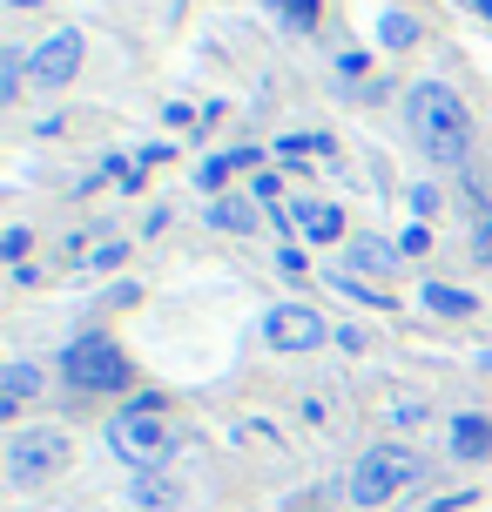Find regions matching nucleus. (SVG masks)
Wrapping results in <instances>:
<instances>
[{
  "label": "nucleus",
  "mask_w": 492,
  "mask_h": 512,
  "mask_svg": "<svg viewBox=\"0 0 492 512\" xmlns=\"http://www.w3.org/2000/svg\"><path fill=\"white\" fill-rule=\"evenodd\" d=\"M472 250L492 256V216H479V230H472Z\"/></svg>",
  "instance_id": "24"
},
{
  "label": "nucleus",
  "mask_w": 492,
  "mask_h": 512,
  "mask_svg": "<svg viewBox=\"0 0 492 512\" xmlns=\"http://www.w3.org/2000/svg\"><path fill=\"white\" fill-rule=\"evenodd\" d=\"M290 216H297V230L311 236V243H337V236H344V209H337V203L297 196V203H290Z\"/></svg>",
  "instance_id": "10"
},
{
  "label": "nucleus",
  "mask_w": 492,
  "mask_h": 512,
  "mask_svg": "<svg viewBox=\"0 0 492 512\" xmlns=\"http://www.w3.org/2000/svg\"><path fill=\"white\" fill-rule=\"evenodd\" d=\"M405 122H412V142L432 155L439 169H459L472 155V115L445 81H412V88H405Z\"/></svg>",
  "instance_id": "1"
},
{
  "label": "nucleus",
  "mask_w": 492,
  "mask_h": 512,
  "mask_svg": "<svg viewBox=\"0 0 492 512\" xmlns=\"http://www.w3.org/2000/svg\"><path fill=\"white\" fill-rule=\"evenodd\" d=\"M290 27H317V0H270Z\"/></svg>",
  "instance_id": "19"
},
{
  "label": "nucleus",
  "mask_w": 492,
  "mask_h": 512,
  "mask_svg": "<svg viewBox=\"0 0 492 512\" xmlns=\"http://www.w3.org/2000/svg\"><path fill=\"white\" fill-rule=\"evenodd\" d=\"M162 122H169V128H189V122H196V108H182V102H169V108H162Z\"/></svg>",
  "instance_id": "23"
},
{
  "label": "nucleus",
  "mask_w": 492,
  "mask_h": 512,
  "mask_svg": "<svg viewBox=\"0 0 492 512\" xmlns=\"http://www.w3.org/2000/svg\"><path fill=\"white\" fill-rule=\"evenodd\" d=\"M68 452H75V445H68V432H61V425H27V432H14L7 438V486H48L54 472H61V465H68Z\"/></svg>",
  "instance_id": "4"
},
{
  "label": "nucleus",
  "mask_w": 492,
  "mask_h": 512,
  "mask_svg": "<svg viewBox=\"0 0 492 512\" xmlns=\"http://www.w3.org/2000/svg\"><path fill=\"white\" fill-rule=\"evenodd\" d=\"M54 263H61V270H81V263L108 270V263H122V243H108V223H95V230L61 236V243H54Z\"/></svg>",
  "instance_id": "8"
},
{
  "label": "nucleus",
  "mask_w": 492,
  "mask_h": 512,
  "mask_svg": "<svg viewBox=\"0 0 492 512\" xmlns=\"http://www.w3.org/2000/svg\"><path fill=\"white\" fill-rule=\"evenodd\" d=\"M61 384L68 391H122L129 384V358L108 344L102 331H81V337H68V351H61Z\"/></svg>",
  "instance_id": "3"
},
{
  "label": "nucleus",
  "mask_w": 492,
  "mask_h": 512,
  "mask_svg": "<svg viewBox=\"0 0 492 512\" xmlns=\"http://www.w3.org/2000/svg\"><path fill=\"white\" fill-rule=\"evenodd\" d=\"M364 68H371V54H337V75H344V81H358Z\"/></svg>",
  "instance_id": "22"
},
{
  "label": "nucleus",
  "mask_w": 492,
  "mask_h": 512,
  "mask_svg": "<svg viewBox=\"0 0 492 512\" xmlns=\"http://www.w3.org/2000/svg\"><path fill=\"white\" fill-rule=\"evenodd\" d=\"M135 506H176V486L169 479H156V472H135Z\"/></svg>",
  "instance_id": "17"
},
{
  "label": "nucleus",
  "mask_w": 492,
  "mask_h": 512,
  "mask_svg": "<svg viewBox=\"0 0 492 512\" xmlns=\"http://www.w3.org/2000/svg\"><path fill=\"white\" fill-rule=\"evenodd\" d=\"M418 479V452L412 445H371L358 465H351V506H385L391 492H405Z\"/></svg>",
  "instance_id": "5"
},
{
  "label": "nucleus",
  "mask_w": 492,
  "mask_h": 512,
  "mask_svg": "<svg viewBox=\"0 0 492 512\" xmlns=\"http://www.w3.org/2000/svg\"><path fill=\"white\" fill-rule=\"evenodd\" d=\"M378 41H385V48H412L418 21H412V14H385V21H378Z\"/></svg>",
  "instance_id": "18"
},
{
  "label": "nucleus",
  "mask_w": 492,
  "mask_h": 512,
  "mask_svg": "<svg viewBox=\"0 0 492 512\" xmlns=\"http://www.w3.org/2000/svg\"><path fill=\"white\" fill-rule=\"evenodd\" d=\"M21 88H27V54L7 48V54H0V102H14Z\"/></svg>",
  "instance_id": "16"
},
{
  "label": "nucleus",
  "mask_w": 492,
  "mask_h": 512,
  "mask_svg": "<svg viewBox=\"0 0 492 512\" xmlns=\"http://www.w3.org/2000/svg\"><path fill=\"white\" fill-rule=\"evenodd\" d=\"M425 310H439V317H472V297L452 290V283H425Z\"/></svg>",
  "instance_id": "15"
},
{
  "label": "nucleus",
  "mask_w": 492,
  "mask_h": 512,
  "mask_svg": "<svg viewBox=\"0 0 492 512\" xmlns=\"http://www.w3.org/2000/svg\"><path fill=\"white\" fill-rule=\"evenodd\" d=\"M452 459H466V465L492 459V418H479V411H459L452 418Z\"/></svg>",
  "instance_id": "11"
},
{
  "label": "nucleus",
  "mask_w": 492,
  "mask_h": 512,
  "mask_svg": "<svg viewBox=\"0 0 492 512\" xmlns=\"http://www.w3.org/2000/svg\"><path fill=\"white\" fill-rule=\"evenodd\" d=\"M41 391H48V384H41L34 364H7V371H0V411H7V418H14L27 398H41Z\"/></svg>",
  "instance_id": "14"
},
{
  "label": "nucleus",
  "mask_w": 492,
  "mask_h": 512,
  "mask_svg": "<svg viewBox=\"0 0 492 512\" xmlns=\"http://www.w3.org/2000/svg\"><path fill=\"white\" fill-rule=\"evenodd\" d=\"M209 223L223 236H250L263 223V209H257V196H216V203H209Z\"/></svg>",
  "instance_id": "12"
},
{
  "label": "nucleus",
  "mask_w": 492,
  "mask_h": 512,
  "mask_svg": "<svg viewBox=\"0 0 492 512\" xmlns=\"http://www.w3.org/2000/svg\"><path fill=\"white\" fill-rule=\"evenodd\" d=\"M398 243H385V236H351L344 243V263L358 270V277H398Z\"/></svg>",
  "instance_id": "9"
},
{
  "label": "nucleus",
  "mask_w": 492,
  "mask_h": 512,
  "mask_svg": "<svg viewBox=\"0 0 492 512\" xmlns=\"http://www.w3.org/2000/svg\"><path fill=\"white\" fill-rule=\"evenodd\" d=\"M425 243H432V230H425V223H412V230L398 236V250H405V256H418V250H425Z\"/></svg>",
  "instance_id": "21"
},
{
  "label": "nucleus",
  "mask_w": 492,
  "mask_h": 512,
  "mask_svg": "<svg viewBox=\"0 0 492 512\" xmlns=\"http://www.w3.org/2000/svg\"><path fill=\"white\" fill-rule=\"evenodd\" d=\"M14 7H41V0H14Z\"/></svg>",
  "instance_id": "25"
},
{
  "label": "nucleus",
  "mask_w": 492,
  "mask_h": 512,
  "mask_svg": "<svg viewBox=\"0 0 492 512\" xmlns=\"http://www.w3.org/2000/svg\"><path fill=\"white\" fill-rule=\"evenodd\" d=\"M284 155H331V135H290Z\"/></svg>",
  "instance_id": "20"
},
{
  "label": "nucleus",
  "mask_w": 492,
  "mask_h": 512,
  "mask_svg": "<svg viewBox=\"0 0 492 512\" xmlns=\"http://www.w3.org/2000/svg\"><path fill=\"white\" fill-rule=\"evenodd\" d=\"M108 452L135 472H162L169 452H176V438L162 425V405H129L122 418H108Z\"/></svg>",
  "instance_id": "2"
},
{
  "label": "nucleus",
  "mask_w": 492,
  "mask_h": 512,
  "mask_svg": "<svg viewBox=\"0 0 492 512\" xmlns=\"http://www.w3.org/2000/svg\"><path fill=\"white\" fill-rule=\"evenodd\" d=\"M324 317L317 310H304V304H277L270 317H263V337H270V351H317L324 344Z\"/></svg>",
  "instance_id": "7"
},
{
  "label": "nucleus",
  "mask_w": 492,
  "mask_h": 512,
  "mask_svg": "<svg viewBox=\"0 0 492 512\" xmlns=\"http://www.w3.org/2000/svg\"><path fill=\"white\" fill-rule=\"evenodd\" d=\"M81 75V34L75 27H54L41 48L27 54V81H41V88H68Z\"/></svg>",
  "instance_id": "6"
},
{
  "label": "nucleus",
  "mask_w": 492,
  "mask_h": 512,
  "mask_svg": "<svg viewBox=\"0 0 492 512\" xmlns=\"http://www.w3.org/2000/svg\"><path fill=\"white\" fill-rule=\"evenodd\" d=\"M236 169H257V149H236V155H209L203 169H196V189H209V203L216 196H230V176Z\"/></svg>",
  "instance_id": "13"
}]
</instances>
